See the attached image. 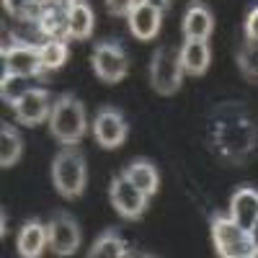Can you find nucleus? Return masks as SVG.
<instances>
[{"instance_id": "nucleus-26", "label": "nucleus", "mask_w": 258, "mask_h": 258, "mask_svg": "<svg viewBox=\"0 0 258 258\" xmlns=\"http://www.w3.org/2000/svg\"><path fill=\"white\" fill-rule=\"evenodd\" d=\"M140 3H145V0H106V8H109V13L114 16H129Z\"/></svg>"}, {"instance_id": "nucleus-20", "label": "nucleus", "mask_w": 258, "mask_h": 258, "mask_svg": "<svg viewBox=\"0 0 258 258\" xmlns=\"http://www.w3.org/2000/svg\"><path fill=\"white\" fill-rule=\"evenodd\" d=\"M21 155H24V137L13 124L3 121L0 124V168H13Z\"/></svg>"}, {"instance_id": "nucleus-21", "label": "nucleus", "mask_w": 258, "mask_h": 258, "mask_svg": "<svg viewBox=\"0 0 258 258\" xmlns=\"http://www.w3.org/2000/svg\"><path fill=\"white\" fill-rule=\"evenodd\" d=\"M88 255L91 258H124V255H129V245L114 227H109L93 240Z\"/></svg>"}, {"instance_id": "nucleus-4", "label": "nucleus", "mask_w": 258, "mask_h": 258, "mask_svg": "<svg viewBox=\"0 0 258 258\" xmlns=\"http://www.w3.org/2000/svg\"><path fill=\"white\" fill-rule=\"evenodd\" d=\"M183 64L176 49L158 47L150 59V85L158 96H173L183 85Z\"/></svg>"}, {"instance_id": "nucleus-14", "label": "nucleus", "mask_w": 258, "mask_h": 258, "mask_svg": "<svg viewBox=\"0 0 258 258\" xmlns=\"http://www.w3.org/2000/svg\"><path fill=\"white\" fill-rule=\"evenodd\" d=\"M129 21V31L135 34V39L140 41H150L155 39L158 31H160V24H163V11L150 6V3H140L132 13L126 16Z\"/></svg>"}, {"instance_id": "nucleus-19", "label": "nucleus", "mask_w": 258, "mask_h": 258, "mask_svg": "<svg viewBox=\"0 0 258 258\" xmlns=\"http://www.w3.org/2000/svg\"><path fill=\"white\" fill-rule=\"evenodd\" d=\"M124 178L129 183H135L142 194H147V197H155L158 188H160V173H158V168L140 158V160H132L126 168H124Z\"/></svg>"}, {"instance_id": "nucleus-28", "label": "nucleus", "mask_w": 258, "mask_h": 258, "mask_svg": "<svg viewBox=\"0 0 258 258\" xmlns=\"http://www.w3.org/2000/svg\"><path fill=\"white\" fill-rule=\"evenodd\" d=\"M248 232H250V243H253V250H255V255H258V220L248 227Z\"/></svg>"}, {"instance_id": "nucleus-25", "label": "nucleus", "mask_w": 258, "mask_h": 258, "mask_svg": "<svg viewBox=\"0 0 258 258\" xmlns=\"http://www.w3.org/2000/svg\"><path fill=\"white\" fill-rule=\"evenodd\" d=\"M3 8L16 18V21H36L41 0H3Z\"/></svg>"}, {"instance_id": "nucleus-29", "label": "nucleus", "mask_w": 258, "mask_h": 258, "mask_svg": "<svg viewBox=\"0 0 258 258\" xmlns=\"http://www.w3.org/2000/svg\"><path fill=\"white\" fill-rule=\"evenodd\" d=\"M145 3H150V6H155V8H160L163 13L170 8V0H145Z\"/></svg>"}, {"instance_id": "nucleus-11", "label": "nucleus", "mask_w": 258, "mask_h": 258, "mask_svg": "<svg viewBox=\"0 0 258 258\" xmlns=\"http://www.w3.org/2000/svg\"><path fill=\"white\" fill-rule=\"evenodd\" d=\"M52 106H54V101H52V93L47 88H31L24 98L13 106V114H16V121L18 124L36 126V124L49 119Z\"/></svg>"}, {"instance_id": "nucleus-15", "label": "nucleus", "mask_w": 258, "mask_h": 258, "mask_svg": "<svg viewBox=\"0 0 258 258\" xmlns=\"http://www.w3.org/2000/svg\"><path fill=\"white\" fill-rule=\"evenodd\" d=\"M181 64H183V73L199 78L209 70V62H212V49H209V41L207 39H186L181 49H178Z\"/></svg>"}, {"instance_id": "nucleus-1", "label": "nucleus", "mask_w": 258, "mask_h": 258, "mask_svg": "<svg viewBox=\"0 0 258 258\" xmlns=\"http://www.w3.org/2000/svg\"><path fill=\"white\" fill-rule=\"evenodd\" d=\"M52 183L59 197L78 199L88 183V163L78 145H64L52 160Z\"/></svg>"}, {"instance_id": "nucleus-9", "label": "nucleus", "mask_w": 258, "mask_h": 258, "mask_svg": "<svg viewBox=\"0 0 258 258\" xmlns=\"http://www.w3.org/2000/svg\"><path fill=\"white\" fill-rule=\"evenodd\" d=\"M47 240L54 255H73L80 248V227L73 214L68 212L52 214V220L47 222Z\"/></svg>"}, {"instance_id": "nucleus-7", "label": "nucleus", "mask_w": 258, "mask_h": 258, "mask_svg": "<svg viewBox=\"0 0 258 258\" xmlns=\"http://www.w3.org/2000/svg\"><path fill=\"white\" fill-rule=\"evenodd\" d=\"M3 70L29 75V78H44V62H41L39 44L24 39H11V44H3Z\"/></svg>"}, {"instance_id": "nucleus-3", "label": "nucleus", "mask_w": 258, "mask_h": 258, "mask_svg": "<svg viewBox=\"0 0 258 258\" xmlns=\"http://www.w3.org/2000/svg\"><path fill=\"white\" fill-rule=\"evenodd\" d=\"M212 243L222 258H255L248 227L238 225L230 214H214L212 217Z\"/></svg>"}, {"instance_id": "nucleus-5", "label": "nucleus", "mask_w": 258, "mask_h": 258, "mask_svg": "<svg viewBox=\"0 0 258 258\" xmlns=\"http://www.w3.org/2000/svg\"><path fill=\"white\" fill-rule=\"evenodd\" d=\"M214 142H217V150L225 158L240 163L253 150L255 132L248 119H220L217 132H214Z\"/></svg>"}, {"instance_id": "nucleus-8", "label": "nucleus", "mask_w": 258, "mask_h": 258, "mask_svg": "<svg viewBox=\"0 0 258 258\" xmlns=\"http://www.w3.org/2000/svg\"><path fill=\"white\" fill-rule=\"evenodd\" d=\"M109 199H111V207L119 212V217H124V220H140L147 212V202H150L147 194H142L135 183H129L124 178V173L111 178Z\"/></svg>"}, {"instance_id": "nucleus-6", "label": "nucleus", "mask_w": 258, "mask_h": 258, "mask_svg": "<svg viewBox=\"0 0 258 258\" xmlns=\"http://www.w3.org/2000/svg\"><path fill=\"white\" fill-rule=\"evenodd\" d=\"M91 64L96 78L106 85L121 83L129 73V57L119 41H98L91 54Z\"/></svg>"}, {"instance_id": "nucleus-24", "label": "nucleus", "mask_w": 258, "mask_h": 258, "mask_svg": "<svg viewBox=\"0 0 258 258\" xmlns=\"http://www.w3.org/2000/svg\"><path fill=\"white\" fill-rule=\"evenodd\" d=\"M238 70L248 83H258V41H243L238 49Z\"/></svg>"}, {"instance_id": "nucleus-17", "label": "nucleus", "mask_w": 258, "mask_h": 258, "mask_svg": "<svg viewBox=\"0 0 258 258\" xmlns=\"http://www.w3.org/2000/svg\"><path fill=\"white\" fill-rule=\"evenodd\" d=\"M230 217L243 227H250L258 220V191L253 186H240L230 197Z\"/></svg>"}, {"instance_id": "nucleus-13", "label": "nucleus", "mask_w": 258, "mask_h": 258, "mask_svg": "<svg viewBox=\"0 0 258 258\" xmlns=\"http://www.w3.org/2000/svg\"><path fill=\"white\" fill-rule=\"evenodd\" d=\"M47 248H49L47 225L39 222V220H26L24 227H21L18 235H16V250H18V255H24V258H39Z\"/></svg>"}, {"instance_id": "nucleus-18", "label": "nucleus", "mask_w": 258, "mask_h": 258, "mask_svg": "<svg viewBox=\"0 0 258 258\" xmlns=\"http://www.w3.org/2000/svg\"><path fill=\"white\" fill-rule=\"evenodd\" d=\"M96 26V16L93 8L85 0H75L70 3V13H68V41H85L93 34Z\"/></svg>"}, {"instance_id": "nucleus-23", "label": "nucleus", "mask_w": 258, "mask_h": 258, "mask_svg": "<svg viewBox=\"0 0 258 258\" xmlns=\"http://www.w3.org/2000/svg\"><path fill=\"white\" fill-rule=\"evenodd\" d=\"M39 52H41V62H44V70L52 73V70H59L64 62H68V39H44L39 44Z\"/></svg>"}, {"instance_id": "nucleus-31", "label": "nucleus", "mask_w": 258, "mask_h": 258, "mask_svg": "<svg viewBox=\"0 0 258 258\" xmlns=\"http://www.w3.org/2000/svg\"><path fill=\"white\" fill-rule=\"evenodd\" d=\"M68 3H75V0H68Z\"/></svg>"}, {"instance_id": "nucleus-22", "label": "nucleus", "mask_w": 258, "mask_h": 258, "mask_svg": "<svg viewBox=\"0 0 258 258\" xmlns=\"http://www.w3.org/2000/svg\"><path fill=\"white\" fill-rule=\"evenodd\" d=\"M31 80L34 78H29V75H18V73L3 70V78H0V98H3V103L13 109V106L34 88Z\"/></svg>"}, {"instance_id": "nucleus-30", "label": "nucleus", "mask_w": 258, "mask_h": 258, "mask_svg": "<svg viewBox=\"0 0 258 258\" xmlns=\"http://www.w3.org/2000/svg\"><path fill=\"white\" fill-rule=\"evenodd\" d=\"M6 225H8V214H6V209L3 212H0V238H6Z\"/></svg>"}, {"instance_id": "nucleus-32", "label": "nucleus", "mask_w": 258, "mask_h": 258, "mask_svg": "<svg viewBox=\"0 0 258 258\" xmlns=\"http://www.w3.org/2000/svg\"><path fill=\"white\" fill-rule=\"evenodd\" d=\"M41 3H47V0H41Z\"/></svg>"}, {"instance_id": "nucleus-12", "label": "nucleus", "mask_w": 258, "mask_h": 258, "mask_svg": "<svg viewBox=\"0 0 258 258\" xmlns=\"http://www.w3.org/2000/svg\"><path fill=\"white\" fill-rule=\"evenodd\" d=\"M68 13L70 3L68 0H47L41 3L36 26L44 39H68Z\"/></svg>"}, {"instance_id": "nucleus-10", "label": "nucleus", "mask_w": 258, "mask_h": 258, "mask_svg": "<svg viewBox=\"0 0 258 258\" xmlns=\"http://www.w3.org/2000/svg\"><path fill=\"white\" fill-rule=\"evenodd\" d=\"M129 135V124L124 119V114L114 106H103L98 109L96 119H93V137L103 150H116L124 145Z\"/></svg>"}, {"instance_id": "nucleus-2", "label": "nucleus", "mask_w": 258, "mask_h": 258, "mask_svg": "<svg viewBox=\"0 0 258 258\" xmlns=\"http://www.w3.org/2000/svg\"><path fill=\"white\" fill-rule=\"evenodd\" d=\"M47 124H49L52 137L59 145H78L85 137V132H88L85 106L73 93H62L52 106V114H49Z\"/></svg>"}, {"instance_id": "nucleus-27", "label": "nucleus", "mask_w": 258, "mask_h": 258, "mask_svg": "<svg viewBox=\"0 0 258 258\" xmlns=\"http://www.w3.org/2000/svg\"><path fill=\"white\" fill-rule=\"evenodd\" d=\"M243 29H245V39L258 41V6H253V8L245 13V24H243Z\"/></svg>"}, {"instance_id": "nucleus-16", "label": "nucleus", "mask_w": 258, "mask_h": 258, "mask_svg": "<svg viewBox=\"0 0 258 258\" xmlns=\"http://www.w3.org/2000/svg\"><path fill=\"white\" fill-rule=\"evenodd\" d=\"M181 31H183V39H209L214 31L212 11L202 3H191L181 18Z\"/></svg>"}]
</instances>
